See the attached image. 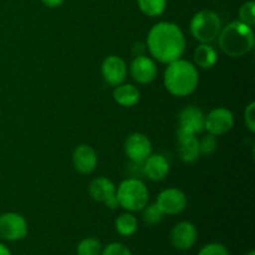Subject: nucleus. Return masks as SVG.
I'll list each match as a JSON object with an SVG mask.
<instances>
[{
    "label": "nucleus",
    "instance_id": "obj_22",
    "mask_svg": "<svg viewBox=\"0 0 255 255\" xmlns=\"http://www.w3.org/2000/svg\"><path fill=\"white\" fill-rule=\"evenodd\" d=\"M101 242L97 238H84L79 242L76 247V254L77 255H100L102 251Z\"/></svg>",
    "mask_w": 255,
    "mask_h": 255
},
{
    "label": "nucleus",
    "instance_id": "obj_27",
    "mask_svg": "<svg viewBox=\"0 0 255 255\" xmlns=\"http://www.w3.org/2000/svg\"><path fill=\"white\" fill-rule=\"evenodd\" d=\"M100 255H132V252L125 244L114 242V243L107 244L105 248H102Z\"/></svg>",
    "mask_w": 255,
    "mask_h": 255
},
{
    "label": "nucleus",
    "instance_id": "obj_18",
    "mask_svg": "<svg viewBox=\"0 0 255 255\" xmlns=\"http://www.w3.org/2000/svg\"><path fill=\"white\" fill-rule=\"evenodd\" d=\"M114 99L120 106L133 107L141 99L139 90L132 84H120L114 90Z\"/></svg>",
    "mask_w": 255,
    "mask_h": 255
},
{
    "label": "nucleus",
    "instance_id": "obj_10",
    "mask_svg": "<svg viewBox=\"0 0 255 255\" xmlns=\"http://www.w3.org/2000/svg\"><path fill=\"white\" fill-rule=\"evenodd\" d=\"M197 238H198V231L196 226L188 221L177 223L169 234L172 247L178 251H189L196 244Z\"/></svg>",
    "mask_w": 255,
    "mask_h": 255
},
{
    "label": "nucleus",
    "instance_id": "obj_9",
    "mask_svg": "<svg viewBox=\"0 0 255 255\" xmlns=\"http://www.w3.org/2000/svg\"><path fill=\"white\" fill-rule=\"evenodd\" d=\"M156 204L166 216H177L186 209L187 197L181 189L167 188L158 194Z\"/></svg>",
    "mask_w": 255,
    "mask_h": 255
},
{
    "label": "nucleus",
    "instance_id": "obj_28",
    "mask_svg": "<svg viewBox=\"0 0 255 255\" xmlns=\"http://www.w3.org/2000/svg\"><path fill=\"white\" fill-rule=\"evenodd\" d=\"M244 121L252 133L255 132V102H251L244 111Z\"/></svg>",
    "mask_w": 255,
    "mask_h": 255
},
{
    "label": "nucleus",
    "instance_id": "obj_19",
    "mask_svg": "<svg viewBox=\"0 0 255 255\" xmlns=\"http://www.w3.org/2000/svg\"><path fill=\"white\" fill-rule=\"evenodd\" d=\"M194 64L201 69H211L218 61V54L211 44H199L194 50Z\"/></svg>",
    "mask_w": 255,
    "mask_h": 255
},
{
    "label": "nucleus",
    "instance_id": "obj_25",
    "mask_svg": "<svg viewBox=\"0 0 255 255\" xmlns=\"http://www.w3.org/2000/svg\"><path fill=\"white\" fill-rule=\"evenodd\" d=\"M217 149V139L213 134H207L203 138L199 139V153L201 156H212Z\"/></svg>",
    "mask_w": 255,
    "mask_h": 255
},
{
    "label": "nucleus",
    "instance_id": "obj_8",
    "mask_svg": "<svg viewBox=\"0 0 255 255\" xmlns=\"http://www.w3.org/2000/svg\"><path fill=\"white\" fill-rule=\"evenodd\" d=\"M125 152L133 163H143L152 154L151 139L141 132H133L126 138Z\"/></svg>",
    "mask_w": 255,
    "mask_h": 255
},
{
    "label": "nucleus",
    "instance_id": "obj_13",
    "mask_svg": "<svg viewBox=\"0 0 255 255\" xmlns=\"http://www.w3.org/2000/svg\"><path fill=\"white\" fill-rule=\"evenodd\" d=\"M132 77L136 82L147 85L153 81L157 76V65L153 59L144 55H138L134 57L129 66Z\"/></svg>",
    "mask_w": 255,
    "mask_h": 255
},
{
    "label": "nucleus",
    "instance_id": "obj_6",
    "mask_svg": "<svg viewBox=\"0 0 255 255\" xmlns=\"http://www.w3.org/2000/svg\"><path fill=\"white\" fill-rule=\"evenodd\" d=\"M27 222L21 214L6 212L0 216V239L17 242L27 236Z\"/></svg>",
    "mask_w": 255,
    "mask_h": 255
},
{
    "label": "nucleus",
    "instance_id": "obj_11",
    "mask_svg": "<svg viewBox=\"0 0 255 255\" xmlns=\"http://www.w3.org/2000/svg\"><path fill=\"white\" fill-rule=\"evenodd\" d=\"M101 74L107 84L114 87L119 86L127 76L126 61L117 55H110L102 61Z\"/></svg>",
    "mask_w": 255,
    "mask_h": 255
},
{
    "label": "nucleus",
    "instance_id": "obj_1",
    "mask_svg": "<svg viewBox=\"0 0 255 255\" xmlns=\"http://www.w3.org/2000/svg\"><path fill=\"white\" fill-rule=\"evenodd\" d=\"M147 47L157 61L169 64L182 57L186 50V37L174 22H157L147 35Z\"/></svg>",
    "mask_w": 255,
    "mask_h": 255
},
{
    "label": "nucleus",
    "instance_id": "obj_30",
    "mask_svg": "<svg viewBox=\"0 0 255 255\" xmlns=\"http://www.w3.org/2000/svg\"><path fill=\"white\" fill-rule=\"evenodd\" d=\"M104 204H105V206H106L109 209H117V208H119V207H120L119 201H117L116 194H114V196H112V197H110V198L107 199V201L105 202Z\"/></svg>",
    "mask_w": 255,
    "mask_h": 255
},
{
    "label": "nucleus",
    "instance_id": "obj_2",
    "mask_svg": "<svg viewBox=\"0 0 255 255\" xmlns=\"http://www.w3.org/2000/svg\"><path fill=\"white\" fill-rule=\"evenodd\" d=\"M163 74L164 87L176 97H186L198 87L199 74L196 65L188 60L178 59L167 64Z\"/></svg>",
    "mask_w": 255,
    "mask_h": 255
},
{
    "label": "nucleus",
    "instance_id": "obj_29",
    "mask_svg": "<svg viewBox=\"0 0 255 255\" xmlns=\"http://www.w3.org/2000/svg\"><path fill=\"white\" fill-rule=\"evenodd\" d=\"M41 2L45 6L50 7V9H55V7L61 6L65 2V0H41Z\"/></svg>",
    "mask_w": 255,
    "mask_h": 255
},
{
    "label": "nucleus",
    "instance_id": "obj_3",
    "mask_svg": "<svg viewBox=\"0 0 255 255\" xmlns=\"http://www.w3.org/2000/svg\"><path fill=\"white\" fill-rule=\"evenodd\" d=\"M219 47L231 57H241L248 54L254 47L255 37L253 27L241 20L229 22L222 27L218 35Z\"/></svg>",
    "mask_w": 255,
    "mask_h": 255
},
{
    "label": "nucleus",
    "instance_id": "obj_31",
    "mask_svg": "<svg viewBox=\"0 0 255 255\" xmlns=\"http://www.w3.org/2000/svg\"><path fill=\"white\" fill-rule=\"evenodd\" d=\"M0 255H12L11 251L4 243H0Z\"/></svg>",
    "mask_w": 255,
    "mask_h": 255
},
{
    "label": "nucleus",
    "instance_id": "obj_5",
    "mask_svg": "<svg viewBox=\"0 0 255 255\" xmlns=\"http://www.w3.org/2000/svg\"><path fill=\"white\" fill-rule=\"evenodd\" d=\"M222 20L212 10H201L193 15L189 24L191 34L197 41L209 44L218 37L222 30Z\"/></svg>",
    "mask_w": 255,
    "mask_h": 255
},
{
    "label": "nucleus",
    "instance_id": "obj_4",
    "mask_svg": "<svg viewBox=\"0 0 255 255\" xmlns=\"http://www.w3.org/2000/svg\"><path fill=\"white\" fill-rule=\"evenodd\" d=\"M116 197L121 208L127 212H141L148 204L149 192L138 178H127L116 189Z\"/></svg>",
    "mask_w": 255,
    "mask_h": 255
},
{
    "label": "nucleus",
    "instance_id": "obj_12",
    "mask_svg": "<svg viewBox=\"0 0 255 255\" xmlns=\"http://www.w3.org/2000/svg\"><path fill=\"white\" fill-rule=\"evenodd\" d=\"M177 139L179 143V157L186 163L197 161L201 156L199 153V139L196 134L184 127L177 129Z\"/></svg>",
    "mask_w": 255,
    "mask_h": 255
},
{
    "label": "nucleus",
    "instance_id": "obj_32",
    "mask_svg": "<svg viewBox=\"0 0 255 255\" xmlns=\"http://www.w3.org/2000/svg\"><path fill=\"white\" fill-rule=\"evenodd\" d=\"M244 255H255V252L253 251V249H252V251H249V252H247L246 254Z\"/></svg>",
    "mask_w": 255,
    "mask_h": 255
},
{
    "label": "nucleus",
    "instance_id": "obj_26",
    "mask_svg": "<svg viewBox=\"0 0 255 255\" xmlns=\"http://www.w3.org/2000/svg\"><path fill=\"white\" fill-rule=\"evenodd\" d=\"M197 255H231L228 248L222 243H208L202 247Z\"/></svg>",
    "mask_w": 255,
    "mask_h": 255
},
{
    "label": "nucleus",
    "instance_id": "obj_16",
    "mask_svg": "<svg viewBox=\"0 0 255 255\" xmlns=\"http://www.w3.org/2000/svg\"><path fill=\"white\" fill-rule=\"evenodd\" d=\"M204 114L201 109L196 106H187L179 112V127L189 129L194 134L204 131Z\"/></svg>",
    "mask_w": 255,
    "mask_h": 255
},
{
    "label": "nucleus",
    "instance_id": "obj_24",
    "mask_svg": "<svg viewBox=\"0 0 255 255\" xmlns=\"http://www.w3.org/2000/svg\"><path fill=\"white\" fill-rule=\"evenodd\" d=\"M239 20L253 27L255 25V2L253 0L243 2L239 7Z\"/></svg>",
    "mask_w": 255,
    "mask_h": 255
},
{
    "label": "nucleus",
    "instance_id": "obj_17",
    "mask_svg": "<svg viewBox=\"0 0 255 255\" xmlns=\"http://www.w3.org/2000/svg\"><path fill=\"white\" fill-rule=\"evenodd\" d=\"M89 193L94 201L105 203L110 197L116 194V186L106 177H97L90 183Z\"/></svg>",
    "mask_w": 255,
    "mask_h": 255
},
{
    "label": "nucleus",
    "instance_id": "obj_23",
    "mask_svg": "<svg viewBox=\"0 0 255 255\" xmlns=\"http://www.w3.org/2000/svg\"><path fill=\"white\" fill-rule=\"evenodd\" d=\"M142 219L144 223L148 226H156L159 222L163 219V212L159 209V207L156 203L147 204L143 209H142Z\"/></svg>",
    "mask_w": 255,
    "mask_h": 255
},
{
    "label": "nucleus",
    "instance_id": "obj_20",
    "mask_svg": "<svg viewBox=\"0 0 255 255\" xmlns=\"http://www.w3.org/2000/svg\"><path fill=\"white\" fill-rule=\"evenodd\" d=\"M115 229H116L117 233L121 237H131L138 229V221H137L136 217L128 212V213L120 214L119 217L115 221Z\"/></svg>",
    "mask_w": 255,
    "mask_h": 255
},
{
    "label": "nucleus",
    "instance_id": "obj_15",
    "mask_svg": "<svg viewBox=\"0 0 255 255\" xmlns=\"http://www.w3.org/2000/svg\"><path fill=\"white\" fill-rule=\"evenodd\" d=\"M143 173L153 182L163 181L169 173V162L162 154H151L143 162Z\"/></svg>",
    "mask_w": 255,
    "mask_h": 255
},
{
    "label": "nucleus",
    "instance_id": "obj_7",
    "mask_svg": "<svg viewBox=\"0 0 255 255\" xmlns=\"http://www.w3.org/2000/svg\"><path fill=\"white\" fill-rule=\"evenodd\" d=\"M233 125V112L226 107H216L204 117V129L216 137L231 131Z\"/></svg>",
    "mask_w": 255,
    "mask_h": 255
},
{
    "label": "nucleus",
    "instance_id": "obj_21",
    "mask_svg": "<svg viewBox=\"0 0 255 255\" xmlns=\"http://www.w3.org/2000/svg\"><path fill=\"white\" fill-rule=\"evenodd\" d=\"M137 5L142 14L149 17H156L164 12L167 0H137Z\"/></svg>",
    "mask_w": 255,
    "mask_h": 255
},
{
    "label": "nucleus",
    "instance_id": "obj_14",
    "mask_svg": "<svg viewBox=\"0 0 255 255\" xmlns=\"http://www.w3.org/2000/svg\"><path fill=\"white\" fill-rule=\"evenodd\" d=\"M99 162L96 151L90 144L82 143L75 148L72 153V164L81 174H90L95 171Z\"/></svg>",
    "mask_w": 255,
    "mask_h": 255
}]
</instances>
